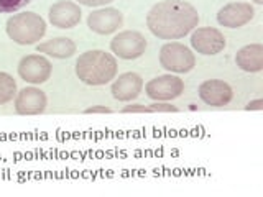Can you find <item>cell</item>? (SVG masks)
Instances as JSON below:
<instances>
[{"instance_id":"obj_22","label":"cell","mask_w":263,"mask_h":197,"mask_svg":"<svg viewBox=\"0 0 263 197\" xmlns=\"http://www.w3.org/2000/svg\"><path fill=\"white\" fill-rule=\"evenodd\" d=\"M86 113H112V109L105 105H94V107H87L84 110Z\"/></svg>"},{"instance_id":"obj_11","label":"cell","mask_w":263,"mask_h":197,"mask_svg":"<svg viewBox=\"0 0 263 197\" xmlns=\"http://www.w3.org/2000/svg\"><path fill=\"white\" fill-rule=\"evenodd\" d=\"M81 8L76 2L71 0H60L49 7V23L56 28L69 30L74 28L81 22Z\"/></svg>"},{"instance_id":"obj_23","label":"cell","mask_w":263,"mask_h":197,"mask_svg":"<svg viewBox=\"0 0 263 197\" xmlns=\"http://www.w3.org/2000/svg\"><path fill=\"white\" fill-rule=\"evenodd\" d=\"M245 110H263V98H255L245 105Z\"/></svg>"},{"instance_id":"obj_16","label":"cell","mask_w":263,"mask_h":197,"mask_svg":"<svg viewBox=\"0 0 263 197\" xmlns=\"http://www.w3.org/2000/svg\"><path fill=\"white\" fill-rule=\"evenodd\" d=\"M76 43L71 38L66 36H58V38H51L45 41V43H40L36 46L38 53H45L51 57H56V60H66V57H71L74 53H76Z\"/></svg>"},{"instance_id":"obj_19","label":"cell","mask_w":263,"mask_h":197,"mask_svg":"<svg viewBox=\"0 0 263 197\" xmlns=\"http://www.w3.org/2000/svg\"><path fill=\"white\" fill-rule=\"evenodd\" d=\"M122 113H153L150 105H143V104H132L125 105L122 109Z\"/></svg>"},{"instance_id":"obj_6","label":"cell","mask_w":263,"mask_h":197,"mask_svg":"<svg viewBox=\"0 0 263 197\" xmlns=\"http://www.w3.org/2000/svg\"><path fill=\"white\" fill-rule=\"evenodd\" d=\"M145 92L148 97L156 102L173 101V98L179 97L184 92V81L178 76L164 74V76H158L148 81L145 86Z\"/></svg>"},{"instance_id":"obj_18","label":"cell","mask_w":263,"mask_h":197,"mask_svg":"<svg viewBox=\"0 0 263 197\" xmlns=\"http://www.w3.org/2000/svg\"><path fill=\"white\" fill-rule=\"evenodd\" d=\"M30 2L31 0H0V13H15Z\"/></svg>"},{"instance_id":"obj_20","label":"cell","mask_w":263,"mask_h":197,"mask_svg":"<svg viewBox=\"0 0 263 197\" xmlns=\"http://www.w3.org/2000/svg\"><path fill=\"white\" fill-rule=\"evenodd\" d=\"M152 112H163V113H170V112H178V107L176 105H171V104H164V102H155L150 105Z\"/></svg>"},{"instance_id":"obj_1","label":"cell","mask_w":263,"mask_h":197,"mask_svg":"<svg viewBox=\"0 0 263 197\" xmlns=\"http://www.w3.org/2000/svg\"><path fill=\"white\" fill-rule=\"evenodd\" d=\"M199 25V13L184 0H163L146 15V27L160 40H179Z\"/></svg>"},{"instance_id":"obj_5","label":"cell","mask_w":263,"mask_h":197,"mask_svg":"<svg viewBox=\"0 0 263 197\" xmlns=\"http://www.w3.org/2000/svg\"><path fill=\"white\" fill-rule=\"evenodd\" d=\"M146 38L140 31L125 30L115 35L110 41V49L115 56L122 60H137L146 51Z\"/></svg>"},{"instance_id":"obj_12","label":"cell","mask_w":263,"mask_h":197,"mask_svg":"<svg viewBox=\"0 0 263 197\" xmlns=\"http://www.w3.org/2000/svg\"><path fill=\"white\" fill-rule=\"evenodd\" d=\"M255 15V8L247 2H232L224 5L217 13L219 25L226 28H240Z\"/></svg>"},{"instance_id":"obj_10","label":"cell","mask_w":263,"mask_h":197,"mask_svg":"<svg viewBox=\"0 0 263 197\" xmlns=\"http://www.w3.org/2000/svg\"><path fill=\"white\" fill-rule=\"evenodd\" d=\"M46 94L38 87H23L15 95V112L18 115H40L46 110Z\"/></svg>"},{"instance_id":"obj_2","label":"cell","mask_w":263,"mask_h":197,"mask_svg":"<svg viewBox=\"0 0 263 197\" xmlns=\"http://www.w3.org/2000/svg\"><path fill=\"white\" fill-rule=\"evenodd\" d=\"M119 63L115 56L104 49H90L76 61V76L87 86H104L115 79Z\"/></svg>"},{"instance_id":"obj_15","label":"cell","mask_w":263,"mask_h":197,"mask_svg":"<svg viewBox=\"0 0 263 197\" xmlns=\"http://www.w3.org/2000/svg\"><path fill=\"white\" fill-rule=\"evenodd\" d=\"M235 63L245 72H260L263 69V46L253 43L240 48L235 54Z\"/></svg>"},{"instance_id":"obj_13","label":"cell","mask_w":263,"mask_h":197,"mask_svg":"<svg viewBox=\"0 0 263 197\" xmlns=\"http://www.w3.org/2000/svg\"><path fill=\"white\" fill-rule=\"evenodd\" d=\"M199 97L204 104L211 107H224L227 105L234 97V90L227 82L220 79H209L204 81L197 89Z\"/></svg>"},{"instance_id":"obj_4","label":"cell","mask_w":263,"mask_h":197,"mask_svg":"<svg viewBox=\"0 0 263 197\" xmlns=\"http://www.w3.org/2000/svg\"><path fill=\"white\" fill-rule=\"evenodd\" d=\"M160 64L163 69L176 74H184L194 69L196 56L194 53L178 41L163 45L160 49Z\"/></svg>"},{"instance_id":"obj_24","label":"cell","mask_w":263,"mask_h":197,"mask_svg":"<svg viewBox=\"0 0 263 197\" xmlns=\"http://www.w3.org/2000/svg\"><path fill=\"white\" fill-rule=\"evenodd\" d=\"M252 2H255L257 5H263V0H252Z\"/></svg>"},{"instance_id":"obj_7","label":"cell","mask_w":263,"mask_h":197,"mask_svg":"<svg viewBox=\"0 0 263 197\" xmlns=\"http://www.w3.org/2000/svg\"><path fill=\"white\" fill-rule=\"evenodd\" d=\"M53 72V64L41 54H28L18 63V76L30 84H43Z\"/></svg>"},{"instance_id":"obj_9","label":"cell","mask_w":263,"mask_h":197,"mask_svg":"<svg viewBox=\"0 0 263 197\" xmlns=\"http://www.w3.org/2000/svg\"><path fill=\"white\" fill-rule=\"evenodd\" d=\"M123 25V15L119 8L105 7L94 10L87 16V27L97 35H110Z\"/></svg>"},{"instance_id":"obj_8","label":"cell","mask_w":263,"mask_h":197,"mask_svg":"<svg viewBox=\"0 0 263 197\" xmlns=\"http://www.w3.org/2000/svg\"><path fill=\"white\" fill-rule=\"evenodd\" d=\"M191 46L199 54L214 56L226 48V36L220 30L214 27L196 28L191 35Z\"/></svg>"},{"instance_id":"obj_17","label":"cell","mask_w":263,"mask_h":197,"mask_svg":"<svg viewBox=\"0 0 263 197\" xmlns=\"http://www.w3.org/2000/svg\"><path fill=\"white\" fill-rule=\"evenodd\" d=\"M16 95V82L8 72L0 71V105L13 101Z\"/></svg>"},{"instance_id":"obj_21","label":"cell","mask_w":263,"mask_h":197,"mask_svg":"<svg viewBox=\"0 0 263 197\" xmlns=\"http://www.w3.org/2000/svg\"><path fill=\"white\" fill-rule=\"evenodd\" d=\"M81 5H86V7H102L114 2V0H78Z\"/></svg>"},{"instance_id":"obj_3","label":"cell","mask_w":263,"mask_h":197,"mask_svg":"<svg viewBox=\"0 0 263 197\" xmlns=\"http://www.w3.org/2000/svg\"><path fill=\"white\" fill-rule=\"evenodd\" d=\"M7 35L18 45H35L45 36L46 22L35 12L15 13L7 20Z\"/></svg>"},{"instance_id":"obj_14","label":"cell","mask_w":263,"mask_h":197,"mask_svg":"<svg viewBox=\"0 0 263 197\" xmlns=\"http://www.w3.org/2000/svg\"><path fill=\"white\" fill-rule=\"evenodd\" d=\"M143 90V79L137 72H123L112 82L110 92L115 101L130 102Z\"/></svg>"}]
</instances>
